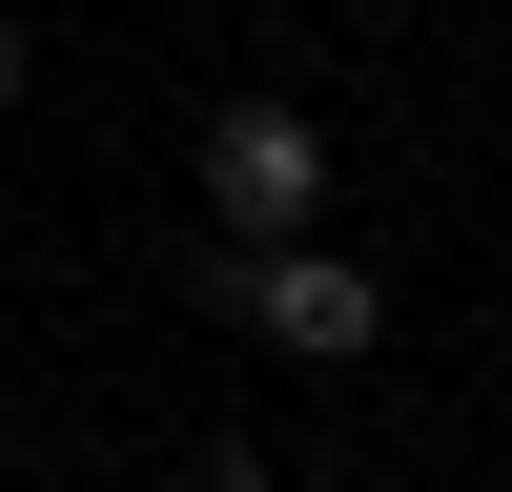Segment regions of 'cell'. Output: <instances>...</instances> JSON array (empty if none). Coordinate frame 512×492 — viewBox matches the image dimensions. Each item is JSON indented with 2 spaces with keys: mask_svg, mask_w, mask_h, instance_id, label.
<instances>
[{
  "mask_svg": "<svg viewBox=\"0 0 512 492\" xmlns=\"http://www.w3.org/2000/svg\"><path fill=\"white\" fill-rule=\"evenodd\" d=\"M205 308H246V328H267V349H308V369H349L369 349V328H390V287H369L349 267V246H308V226H226V246H205Z\"/></svg>",
  "mask_w": 512,
  "mask_h": 492,
  "instance_id": "obj_1",
  "label": "cell"
},
{
  "mask_svg": "<svg viewBox=\"0 0 512 492\" xmlns=\"http://www.w3.org/2000/svg\"><path fill=\"white\" fill-rule=\"evenodd\" d=\"M205 205H226V226H308L328 205V144H308V103H205Z\"/></svg>",
  "mask_w": 512,
  "mask_h": 492,
  "instance_id": "obj_2",
  "label": "cell"
},
{
  "mask_svg": "<svg viewBox=\"0 0 512 492\" xmlns=\"http://www.w3.org/2000/svg\"><path fill=\"white\" fill-rule=\"evenodd\" d=\"M21 62H41V41H21V21H0V103H21Z\"/></svg>",
  "mask_w": 512,
  "mask_h": 492,
  "instance_id": "obj_3",
  "label": "cell"
}]
</instances>
